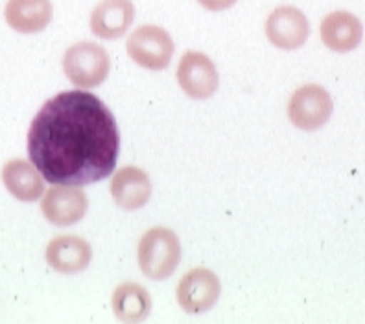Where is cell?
<instances>
[{
	"label": "cell",
	"instance_id": "1",
	"mask_svg": "<svg viewBox=\"0 0 365 324\" xmlns=\"http://www.w3.org/2000/svg\"><path fill=\"white\" fill-rule=\"evenodd\" d=\"M120 133L111 109L83 89L56 94L28 129V157L43 179L87 187L113 174Z\"/></svg>",
	"mask_w": 365,
	"mask_h": 324
},
{
	"label": "cell",
	"instance_id": "2",
	"mask_svg": "<svg viewBox=\"0 0 365 324\" xmlns=\"http://www.w3.org/2000/svg\"><path fill=\"white\" fill-rule=\"evenodd\" d=\"M137 258L140 271L152 280H166L181 262V244L174 231L153 226L138 241Z\"/></svg>",
	"mask_w": 365,
	"mask_h": 324
},
{
	"label": "cell",
	"instance_id": "3",
	"mask_svg": "<svg viewBox=\"0 0 365 324\" xmlns=\"http://www.w3.org/2000/svg\"><path fill=\"white\" fill-rule=\"evenodd\" d=\"M63 70L78 89H93L107 80L111 72V58L103 46L81 41L63 56Z\"/></svg>",
	"mask_w": 365,
	"mask_h": 324
},
{
	"label": "cell",
	"instance_id": "4",
	"mask_svg": "<svg viewBox=\"0 0 365 324\" xmlns=\"http://www.w3.org/2000/svg\"><path fill=\"white\" fill-rule=\"evenodd\" d=\"M125 50L138 67L157 72L168 67L175 46L174 39L165 28L155 26V24H144L131 31Z\"/></svg>",
	"mask_w": 365,
	"mask_h": 324
},
{
	"label": "cell",
	"instance_id": "5",
	"mask_svg": "<svg viewBox=\"0 0 365 324\" xmlns=\"http://www.w3.org/2000/svg\"><path fill=\"white\" fill-rule=\"evenodd\" d=\"M334 103L327 89L321 85L299 87L288 102V118L295 127L303 131H316L329 122Z\"/></svg>",
	"mask_w": 365,
	"mask_h": 324
},
{
	"label": "cell",
	"instance_id": "6",
	"mask_svg": "<svg viewBox=\"0 0 365 324\" xmlns=\"http://www.w3.org/2000/svg\"><path fill=\"white\" fill-rule=\"evenodd\" d=\"M220 293H222V286L218 275L207 267H194L185 273L175 289L179 306L190 315H200L209 311L218 302Z\"/></svg>",
	"mask_w": 365,
	"mask_h": 324
},
{
	"label": "cell",
	"instance_id": "7",
	"mask_svg": "<svg viewBox=\"0 0 365 324\" xmlns=\"http://www.w3.org/2000/svg\"><path fill=\"white\" fill-rule=\"evenodd\" d=\"M178 83L188 98L207 100L218 90V68L209 56L192 50L179 59Z\"/></svg>",
	"mask_w": 365,
	"mask_h": 324
},
{
	"label": "cell",
	"instance_id": "8",
	"mask_svg": "<svg viewBox=\"0 0 365 324\" xmlns=\"http://www.w3.org/2000/svg\"><path fill=\"white\" fill-rule=\"evenodd\" d=\"M266 36L277 48L297 50L307 43L310 24L301 9L294 6H281L267 15Z\"/></svg>",
	"mask_w": 365,
	"mask_h": 324
},
{
	"label": "cell",
	"instance_id": "9",
	"mask_svg": "<svg viewBox=\"0 0 365 324\" xmlns=\"http://www.w3.org/2000/svg\"><path fill=\"white\" fill-rule=\"evenodd\" d=\"M41 210L52 225H76L89 210V197L85 192L78 190V187L56 184L45 192V197L41 201Z\"/></svg>",
	"mask_w": 365,
	"mask_h": 324
},
{
	"label": "cell",
	"instance_id": "10",
	"mask_svg": "<svg viewBox=\"0 0 365 324\" xmlns=\"http://www.w3.org/2000/svg\"><path fill=\"white\" fill-rule=\"evenodd\" d=\"M46 262L53 271L63 275H74L89 267L93 260V249L89 241L80 236H58L46 247Z\"/></svg>",
	"mask_w": 365,
	"mask_h": 324
},
{
	"label": "cell",
	"instance_id": "11",
	"mask_svg": "<svg viewBox=\"0 0 365 324\" xmlns=\"http://www.w3.org/2000/svg\"><path fill=\"white\" fill-rule=\"evenodd\" d=\"M109 190H111L113 201L122 210L131 212V210L146 207L152 197V181L144 169L137 168V166H125L113 175Z\"/></svg>",
	"mask_w": 365,
	"mask_h": 324
},
{
	"label": "cell",
	"instance_id": "12",
	"mask_svg": "<svg viewBox=\"0 0 365 324\" xmlns=\"http://www.w3.org/2000/svg\"><path fill=\"white\" fill-rule=\"evenodd\" d=\"M135 21L131 0H102L91 14V31L100 39H118Z\"/></svg>",
	"mask_w": 365,
	"mask_h": 324
},
{
	"label": "cell",
	"instance_id": "13",
	"mask_svg": "<svg viewBox=\"0 0 365 324\" xmlns=\"http://www.w3.org/2000/svg\"><path fill=\"white\" fill-rule=\"evenodd\" d=\"M319 33L327 48L345 53L358 48L364 37V26L356 15L349 11H334L323 19Z\"/></svg>",
	"mask_w": 365,
	"mask_h": 324
},
{
	"label": "cell",
	"instance_id": "14",
	"mask_svg": "<svg viewBox=\"0 0 365 324\" xmlns=\"http://www.w3.org/2000/svg\"><path fill=\"white\" fill-rule=\"evenodd\" d=\"M53 15L50 0H8L4 19L19 33H37L50 24Z\"/></svg>",
	"mask_w": 365,
	"mask_h": 324
},
{
	"label": "cell",
	"instance_id": "15",
	"mask_svg": "<svg viewBox=\"0 0 365 324\" xmlns=\"http://www.w3.org/2000/svg\"><path fill=\"white\" fill-rule=\"evenodd\" d=\"M2 182L8 192L19 201L31 203L45 194V179L31 162L23 159H14L2 168Z\"/></svg>",
	"mask_w": 365,
	"mask_h": 324
},
{
	"label": "cell",
	"instance_id": "16",
	"mask_svg": "<svg viewBox=\"0 0 365 324\" xmlns=\"http://www.w3.org/2000/svg\"><path fill=\"white\" fill-rule=\"evenodd\" d=\"M111 306L116 319L125 324H137L148 319L152 311V297L137 282H124L115 289Z\"/></svg>",
	"mask_w": 365,
	"mask_h": 324
},
{
	"label": "cell",
	"instance_id": "17",
	"mask_svg": "<svg viewBox=\"0 0 365 324\" xmlns=\"http://www.w3.org/2000/svg\"><path fill=\"white\" fill-rule=\"evenodd\" d=\"M209 11H225L236 4V0H197Z\"/></svg>",
	"mask_w": 365,
	"mask_h": 324
}]
</instances>
